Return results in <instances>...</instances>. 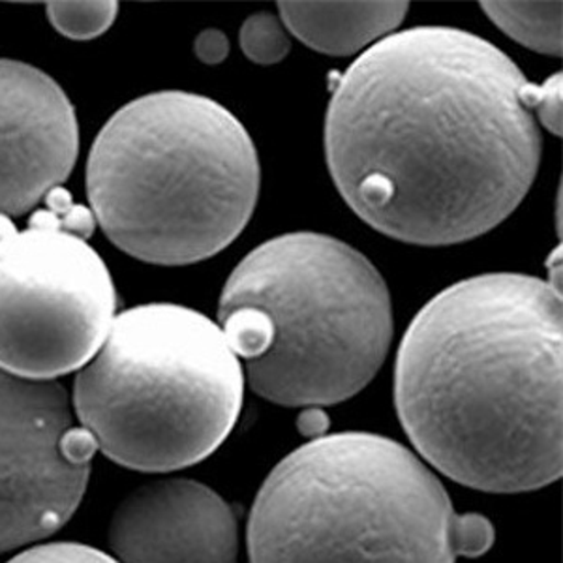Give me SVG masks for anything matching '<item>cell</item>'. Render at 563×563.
I'll return each instance as SVG.
<instances>
[{"mask_svg":"<svg viewBox=\"0 0 563 563\" xmlns=\"http://www.w3.org/2000/svg\"><path fill=\"white\" fill-rule=\"evenodd\" d=\"M327 424L329 419L320 410H307L299 417V429L302 430V434L318 435L327 429Z\"/></svg>","mask_w":563,"mask_h":563,"instance_id":"18","label":"cell"},{"mask_svg":"<svg viewBox=\"0 0 563 563\" xmlns=\"http://www.w3.org/2000/svg\"><path fill=\"white\" fill-rule=\"evenodd\" d=\"M260 177L238 117L211 98L167 90L109 119L89 154L87 196L111 243L172 267L217 256L243 233Z\"/></svg>","mask_w":563,"mask_h":563,"instance_id":"3","label":"cell"},{"mask_svg":"<svg viewBox=\"0 0 563 563\" xmlns=\"http://www.w3.org/2000/svg\"><path fill=\"white\" fill-rule=\"evenodd\" d=\"M243 395V366L220 325L192 308L143 305L115 316L77 376L74 406L111 461L174 472L224 443Z\"/></svg>","mask_w":563,"mask_h":563,"instance_id":"5","label":"cell"},{"mask_svg":"<svg viewBox=\"0 0 563 563\" xmlns=\"http://www.w3.org/2000/svg\"><path fill=\"white\" fill-rule=\"evenodd\" d=\"M47 18L66 38L92 40L113 25L117 2H49Z\"/></svg>","mask_w":563,"mask_h":563,"instance_id":"13","label":"cell"},{"mask_svg":"<svg viewBox=\"0 0 563 563\" xmlns=\"http://www.w3.org/2000/svg\"><path fill=\"white\" fill-rule=\"evenodd\" d=\"M97 451L92 435L74 424L63 385L0 368V552L47 538L71 519Z\"/></svg>","mask_w":563,"mask_h":563,"instance_id":"8","label":"cell"},{"mask_svg":"<svg viewBox=\"0 0 563 563\" xmlns=\"http://www.w3.org/2000/svg\"><path fill=\"white\" fill-rule=\"evenodd\" d=\"M528 103L544 129L551 130L552 134H562V74L552 76L543 85L530 84Z\"/></svg>","mask_w":563,"mask_h":563,"instance_id":"16","label":"cell"},{"mask_svg":"<svg viewBox=\"0 0 563 563\" xmlns=\"http://www.w3.org/2000/svg\"><path fill=\"white\" fill-rule=\"evenodd\" d=\"M483 12L528 49L562 55V2H483Z\"/></svg>","mask_w":563,"mask_h":563,"instance_id":"12","label":"cell"},{"mask_svg":"<svg viewBox=\"0 0 563 563\" xmlns=\"http://www.w3.org/2000/svg\"><path fill=\"white\" fill-rule=\"evenodd\" d=\"M408 2H278L282 23L310 49L347 57L393 33Z\"/></svg>","mask_w":563,"mask_h":563,"instance_id":"11","label":"cell"},{"mask_svg":"<svg viewBox=\"0 0 563 563\" xmlns=\"http://www.w3.org/2000/svg\"><path fill=\"white\" fill-rule=\"evenodd\" d=\"M79 153L76 111L57 81L0 58V214L20 217L70 177Z\"/></svg>","mask_w":563,"mask_h":563,"instance_id":"9","label":"cell"},{"mask_svg":"<svg viewBox=\"0 0 563 563\" xmlns=\"http://www.w3.org/2000/svg\"><path fill=\"white\" fill-rule=\"evenodd\" d=\"M241 47L256 65L269 66L288 57L291 49L288 33L275 13L260 12L250 15L241 29Z\"/></svg>","mask_w":563,"mask_h":563,"instance_id":"14","label":"cell"},{"mask_svg":"<svg viewBox=\"0 0 563 563\" xmlns=\"http://www.w3.org/2000/svg\"><path fill=\"white\" fill-rule=\"evenodd\" d=\"M493 543V525L459 515L410 449L368 432L295 449L249 520L250 563H455Z\"/></svg>","mask_w":563,"mask_h":563,"instance_id":"4","label":"cell"},{"mask_svg":"<svg viewBox=\"0 0 563 563\" xmlns=\"http://www.w3.org/2000/svg\"><path fill=\"white\" fill-rule=\"evenodd\" d=\"M194 52H196L201 63H206V65H218V63H222V60L228 57V53H230V42L225 38L224 33H220L217 29H209V31H203V33L199 34L198 38H196Z\"/></svg>","mask_w":563,"mask_h":563,"instance_id":"17","label":"cell"},{"mask_svg":"<svg viewBox=\"0 0 563 563\" xmlns=\"http://www.w3.org/2000/svg\"><path fill=\"white\" fill-rule=\"evenodd\" d=\"M262 321L267 347L246 361L260 397L331 406L378 374L393 339L389 289L361 252L321 233H288L252 250L225 282L220 308Z\"/></svg>","mask_w":563,"mask_h":563,"instance_id":"6","label":"cell"},{"mask_svg":"<svg viewBox=\"0 0 563 563\" xmlns=\"http://www.w3.org/2000/svg\"><path fill=\"white\" fill-rule=\"evenodd\" d=\"M530 81L487 40L449 26L389 34L340 77L327 166L387 238L451 246L520 206L541 162Z\"/></svg>","mask_w":563,"mask_h":563,"instance_id":"1","label":"cell"},{"mask_svg":"<svg viewBox=\"0 0 563 563\" xmlns=\"http://www.w3.org/2000/svg\"><path fill=\"white\" fill-rule=\"evenodd\" d=\"M109 544L119 563H235L238 517L198 481H154L117 507Z\"/></svg>","mask_w":563,"mask_h":563,"instance_id":"10","label":"cell"},{"mask_svg":"<svg viewBox=\"0 0 563 563\" xmlns=\"http://www.w3.org/2000/svg\"><path fill=\"white\" fill-rule=\"evenodd\" d=\"M562 295L536 276L443 289L404 334L395 404L432 466L485 493L562 475Z\"/></svg>","mask_w":563,"mask_h":563,"instance_id":"2","label":"cell"},{"mask_svg":"<svg viewBox=\"0 0 563 563\" xmlns=\"http://www.w3.org/2000/svg\"><path fill=\"white\" fill-rule=\"evenodd\" d=\"M8 563H119L95 547L79 543H49L33 547Z\"/></svg>","mask_w":563,"mask_h":563,"instance_id":"15","label":"cell"},{"mask_svg":"<svg viewBox=\"0 0 563 563\" xmlns=\"http://www.w3.org/2000/svg\"><path fill=\"white\" fill-rule=\"evenodd\" d=\"M26 230L0 238V368L55 379L84 368L108 339L117 295L85 239L92 214L57 188Z\"/></svg>","mask_w":563,"mask_h":563,"instance_id":"7","label":"cell"}]
</instances>
